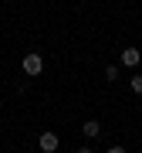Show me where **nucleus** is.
Segmentation results:
<instances>
[{"label":"nucleus","mask_w":142,"mask_h":153,"mask_svg":"<svg viewBox=\"0 0 142 153\" xmlns=\"http://www.w3.org/2000/svg\"><path fill=\"white\" fill-rule=\"evenodd\" d=\"M105 153H125V146H108Z\"/></svg>","instance_id":"7"},{"label":"nucleus","mask_w":142,"mask_h":153,"mask_svg":"<svg viewBox=\"0 0 142 153\" xmlns=\"http://www.w3.org/2000/svg\"><path fill=\"white\" fill-rule=\"evenodd\" d=\"M20 68H24V75H41L44 71V58L37 55V51H31V55H24V61H20Z\"/></svg>","instance_id":"1"},{"label":"nucleus","mask_w":142,"mask_h":153,"mask_svg":"<svg viewBox=\"0 0 142 153\" xmlns=\"http://www.w3.org/2000/svg\"><path fill=\"white\" fill-rule=\"evenodd\" d=\"M132 92L142 95V75H132Z\"/></svg>","instance_id":"6"},{"label":"nucleus","mask_w":142,"mask_h":153,"mask_svg":"<svg viewBox=\"0 0 142 153\" xmlns=\"http://www.w3.org/2000/svg\"><path fill=\"white\" fill-rule=\"evenodd\" d=\"M105 82H119V65H105Z\"/></svg>","instance_id":"5"},{"label":"nucleus","mask_w":142,"mask_h":153,"mask_svg":"<svg viewBox=\"0 0 142 153\" xmlns=\"http://www.w3.org/2000/svg\"><path fill=\"white\" fill-rule=\"evenodd\" d=\"M75 153H91V150H88V146H81V150H75Z\"/></svg>","instance_id":"8"},{"label":"nucleus","mask_w":142,"mask_h":153,"mask_svg":"<svg viewBox=\"0 0 142 153\" xmlns=\"http://www.w3.org/2000/svg\"><path fill=\"white\" fill-rule=\"evenodd\" d=\"M81 133H85V136H88V140H95V136H98V133H102V126H98V123H95V119H88V123L81 126Z\"/></svg>","instance_id":"4"},{"label":"nucleus","mask_w":142,"mask_h":153,"mask_svg":"<svg viewBox=\"0 0 142 153\" xmlns=\"http://www.w3.org/2000/svg\"><path fill=\"white\" fill-rule=\"evenodd\" d=\"M139 58H142V51H135V48H125V51H122V65H125V68H135Z\"/></svg>","instance_id":"3"},{"label":"nucleus","mask_w":142,"mask_h":153,"mask_svg":"<svg viewBox=\"0 0 142 153\" xmlns=\"http://www.w3.org/2000/svg\"><path fill=\"white\" fill-rule=\"evenodd\" d=\"M37 146H41V153H58L61 140H58V133H41V136H37Z\"/></svg>","instance_id":"2"}]
</instances>
